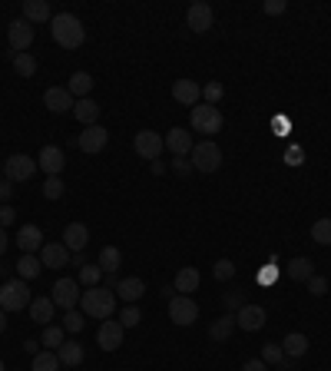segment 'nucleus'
Wrapping results in <instances>:
<instances>
[{"instance_id":"1","label":"nucleus","mask_w":331,"mask_h":371,"mask_svg":"<svg viewBox=\"0 0 331 371\" xmlns=\"http://www.w3.org/2000/svg\"><path fill=\"white\" fill-rule=\"evenodd\" d=\"M50 34L64 50H77V47H83V40H87V30L80 24V17H73V13H57L50 20Z\"/></svg>"},{"instance_id":"2","label":"nucleus","mask_w":331,"mask_h":371,"mask_svg":"<svg viewBox=\"0 0 331 371\" xmlns=\"http://www.w3.org/2000/svg\"><path fill=\"white\" fill-rule=\"evenodd\" d=\"M80 305H83V312H87L89 319H113L116 312V292L113 289H103V285H96V289H87V292L80 295Z\"/></svg>"},{"instance_id":"3","label":"nucleus","mask_w":331,"mask_h":371,"mask_svg":"<svg viewBox=\"0 0 331 371\" xmlns=\"http://www.w3.org/2000/svg\"><path fill=\"white\" fill-rule=\"evenodd\" d=\"M30 285L24 279H13V282H3L0 285V308L3 312H24L30 308Z\"/></svg>"},{"instance_id":"4","label":"nucleus","mask_w":331,"mask_h":371,"mask_svg":"<svg viewBox=\"0 0 331 371\" xmlns=\"http://www.w3.org/2000/svg\"><path fill=\"white\" fill-rule=\"evenodd\" d=\"M222 166V150H219V143L212 140H203L192 146V169H199V173H216Z\"/></svg>"},{"instance_id":"5","label":"nucleus","mask_w":331,"mask_h":371,"mask_svg":"<svg viewBox=\"0 0 331 371\" xmlns=\"http://www.w3.org/2000/svg\"><path fill=\"white\" fill-rule=\"evenodd\" d=\"M222 113H219V106H209V103H199V106H192V129L196 133H205V136H212L222 129Z\"/></svg>"},{"instance_id":"6","label":"nucleus","mask_w":331,"mask_h":371,"mask_svg":"<svg viewBox=\"0 0 331 371\" xmlns=\"http://www.w3.org/2000/svg\"><path fill=\"white\" fill-rule=\"evenodd\" d=\"M169 319L176 321L179 328L196 325V319H199V305L192 302V295H172V298H169Z\"/></svg>"},{"instance_id":"7","label":"nucleus","mask_w":331,"mask_h":371,"mask_svg":"<svg viewBox=\"0 0 331 371\" xmlns=\"http://www.w3.org/2000/svg\"><path fill=\"white\" fill-rule=\"evenodd\" d=\"M37 159L27 153H13L10 159H7V166H3V173H7V180L10 182H27L34 180V173H37Z\"/></svg>"},{"instance_id":"8","label":"nucleus","mask_w":331,"mask_h":371,"mask_svg":"<svg viewBox=\"0 0 331 371\" xmlns=\"http://www.w3.org/2000/svg\"><path fill=\"white\" fill-rule=\"evenodd\" d=\"M50 298H53V305H60L64 312H70V308H77L80 305V282L77 279H57V285L50 289Z\"/></svg>"},{"instance_id":"9","label":"nucleus","mask_w":331,"mask_h":371,"mask_svg":"<svg viewBox=\"0 0 331 371\" xmlns=\"http://www.w3.org/2000/svg\"><path fill=\"white\" fill-rule=\"evenodd\" d=\"M106 143H110V129L100 126V123H93V126H83L77 146L83 150V153L96 156V153H103V150H106Z\"/></svg>"},{"instance_id":"10","label":"nucleus","mask_w":331,"mask_h":371,"mask_svg":"<svg viewBox=\"0 0 331 371\" xmlns=\"http://www.w3.org/2000/svg\"><path fill=\"white\" fill-rule=\"evenodd\" d=\"M133 150L140 153V159H159V153L166 150V140L159 136V133H153V129H142V133H136V140H133Z\"/></svg>"},{"instance_id":"11","label":"nucleus","mask_w":331,"mask_h":371,"mask_svg":"<svg viewBox=\"0 0 331 371\" xmlns=\"http://www.w3.org/2000/svg\"><path fill=\"white\" fill-rule=\"evenodd\" d=\"M186 24H189L192 34H205L209 27L216 24V10H212L209 3H203V0H199V3H192L189 10H186Z\"/></svg>"},{"instance_id":"12","label":"nucleus","mask_w":331,"mask_h":371,"mask_svg":"<svg viewBox=\"0 0 331 371\" xmlns=\"http://www.w3.org/2000/svg\"><path fill=\"white\" fill-rule=\"evenodd\" d=\"M7 43H10V50L24 53L30 43H34V24H27L24 17L20 20H10V27H7Z\"/></svg>"},{"instance_id":"13","label":"nucleus","mask_w":331,"mask_h":371,"mask_svg":"<svg viewBox=\"0 0 331 371\" xmlns=\"http://www.w3.org/2000/svg\"><path fill=\"white\" fill-rule=\"evenodd\" d=\"M265 319H268L265 308H262V305H249V302L235 312V325H239L242 332H258V328H265Z\"/></svg>"},{"instance_id":"14","label":"nucleus","mask_w":331,"mask_h":371,"mask_svg":"<svg viewBox=\"0 0 331 371\" xmlns=\"http://www.w3.org/2000/svg\"><path fill=\"white\" fill-rule=\"evenodd\" d=\"M70 259H73V252H70L64 242H47L40 249L43 269H64V265H70Z\"/></svg>"},{"instance_id":"15","label":"nucleus","mask_w":331,"mask_h":371,"mask_svg":"<svg viewBox=\"0 0 331 371\" xmlns=\"http://www.w3.org/2000/svg\"><path fill=\"white\" fill-rule=\"evenodd\" d=\"M37 166L47 173V176H60L64 173V166H66V156H64V150L60 146H43L37 153Z\"/></svg>"},{"instance_id":"16","label":"nucleus","mask_w":331,"mask_h":371,"mask_svg":"<svg viewBox=\"0 0 331 371\" xmlns=\"http://www.w3.org/2000/svg\"><path fill=\"white\" fill-rule=\"evenodd\" d=\"M113 292H116V298H123L126 305H136L142 295H146V282H142L140 275H129V279H119V282H116Z\"/></svg>"},{"instance_id":"17","label":"nucleus","mask_w":331,"mask_h":371,"mask_svg":"<svg viewBox=\"0 0 331 371\" xmlns=\"http://www.w3.org/2000/svg\"><path fill=\"white\" fill-rule=\"evenodd\" d=\"M172 100L192 110V106L203 103V87H199L196 80H176V83H172Z\"/></svg>"},{"instance_id":"18","label":"nucleus","mask_w":331,"mask_h":371,"mask_svg":"<svg viewBox=\"0 0 331 371\" xmlns=\"http://www.w3.org/2000/svg\"><path fill=\"white\" fill-rule=\"evenodd\" d=\"M43 106L50 113H70L77 106V100H73V93L66 90V87H50V90L43 93Z\"/></svg>"},{"instance_id":"19","label":"nucleus","mask_w":331,"mask_h":371,"mask_svg":"<svg viewBox=\"0 0 331 371\" xmlns=\"http://www.w3.org/2000/svg\"><path fill=\"white\" fill-rule=\"evenodd\" d=\"M123 335H126V328H123L119 321L106 319V321L100 325V332H96V342H100L103 351H116V348L123 345Z\"/></svg>"},{"instance_id":"20","label":"nucleus","mask_w":331,"mask_h":371,"mask_svg":"<svg viewBox=\"0 0 331 371\" xmlns=\"http://www.w3.org/2000/svg\"><path fill=\"white\" fill-rule=\"evenodd\" d=\"M17 245L24 249V256H34L37 249H43V229L40 226H20V232H17Z\"/></svg>"},{"instance_id":"21","label":"nucleus","mask_w":331,"mask_h":371,"mask_svg":"<svg viewBox=\"0 0 331 371\" xmlns=\"http://www.w3.org/2000/svg\"><path fill=\"white\" fill-rule=\"evenodd\" d=\"M89 242V229L83 226V222H70L64 229V245L70 249V252H83Z\"/></svg>"},{"instance_id":"22","label":"nucleus","mask_w":331,"mask_h":371,"mask_svg":"<svg viewBox=\"0 0 331 371\" xmlns=\"http://www.w3.org/2000/svg\"><path fill=\"white\" fill-rule=\"evenodd\" d=\"M24 20L27 24H50L53 10L47 0H24Z\"/></svg>"},{"instance_id":"23","label":"nucleus","mask_w":331,"mask_h":371,"mask_svg":"<svg viewBox=\"0 0 331 371\" xmlns=\"http://www.w3.org/2000/svg\"><path fill=\"white\" fill-rule=\"evenodd\" d=\"M166 146H169V153H176V156L192 153V133L182 126L169 129V133H166Z\"/></svg>"},{"instance_id":"24","label":"nucleus","mask_w":331,"mask_h":371,"mask_svg":"<svg viewBox=\"0 0 331 371\" xmlns=\"http://www.w3.org/2000/svg\"><path fill=\"white\" fill-rule=\"evenodd\" d=\"M281 351H285V358H305L308 355V335L302 332H292V335H285V342H281Z\"/></svg>"},{"instance_id":"25","label":"nucleus","mask_w":331,"mask_h":371,"mask_svg":"<svg viewBox=\"0 0 331 371\" xmlns=\"http://www.w3.org/2000/svg\"><path fill=\"white\" fill-rule=\"evenodd\" d=\"M235 328H239V325H235V315H232V312H226L222 319L212 321V328H209V338H212V342H229Z\"/></svg>"},{"instance_id":"26","label":"nucleus","mask_w":331,"mask_h":371,"mask_svg":"<svg viewBox=\"0 0 331 371\" xmlns=\"http://www.w3.org/2000/svg\"><path fill=\"white\" fill-rule=\"evenodd\" d=\"M73 116H77L83 126H93V123L100 119V103L93 100V96H87V100H77V106H73Z\"/></svg>"},{"instance_id":"27","label":"nucleus","mask_w":331,"mask_h":371,"mask_svg":"<svg viewBox=\"0 0 331 371\" xmlns=\"http://www.w3.org/2000/svg\"><path fill=\"white\" fill-rule=\"evenodd\" d=\"M285 275H288L292 282H308L311 275H315V262H311V259H305V256H298V259H292V262H288Z\"/></svg>"},{"instance_id":"28","label":"nucleus","mask_w":331,"mask_h":371,"mask_svg":"<svg viewBox=\"0 0 331 371\" xmlns=\"http://www.w3.org/2000/svg\"><path fill=\"white\" fill-rule=\"evenodd\" d=\"M199 282H203V275H199V269H192V265H186V269L176 272V292L179 295H189L199 289Z\"/></svg>"},{"instance_id":"29","label":"nucleus","mask_w":331,"mask_h":371,"mask_svg":"<svg viewBox=\"0 0 331 371\" xmlns=\"http://www.w3.org/2000/svg\"><path fill=\"white\" fill-rule=\"evenodd\" d=\"M57 358H60L64 368H77V365H83V345H77V342H64V345L57 348Z\"/></svg>"},{"instance_id":"30","label":"nucleus","mask_w":331,"mask_h":371,"mask_svg":"<svg viewBox=\"0 0 331 371\" xmlns=\"http://www.w3.org/2000/svg\"><path fill=\"white\" fill-rule=\"evenodd\" d=\"M53 308H57V305H53V298H34V302H30V319L47 328L50 319H53Z\"/></svg>"},{"instance_id":"31","label":"nucleus","mask_w":331,"mask_h":371,"mask_svg":"<svg viewBox=\"0 0 331 371\" xmlns=\"http://www.w3.org/2000/svg\"><path fill=\"white\" fill-rule=\"evenodd\" d=\"M119 262H123V252H119L116 245H103V249H100V262H96V265L103 269V275H113V272L119 269Z\"/></svg>"},{"instance_id":"32","label":"nucleus","mask_w":331,"mask_h":371,"mask_svg":"<svg viewBox=\"0 0 331 371\" xmlns=\"http://www.w3.org/2000/svg\"><path fill=\"white\" fill-rule=\"evenodd\" d=\"M66 90L73 93V100H87V96H89V90H93V77L80 70V73H73V77H70V83H66Z\"/></svg>"},{"instance_id":"33","label":"nucleus","mask_w":331,"mask_h":371,"mask_svg":"<svg viewBox=\"0 0 331 371\" xmlns=\"http://www.w3.org/2000/svg\"><path fill=\"white\" fill-rule=\"evenodd\" d=\"M40 272H43V262H40V256H24L20 262H17V275H20L24 282L40 279Z\"/></svg>"},{"instance_id":"34","label":"nucleus","mask_w":331,"mask_h":371,"mask_svg":"<svg viewBox=\"0 0 331 371\" xmlns=\"http://www.w3.org/2000/svg\"><path fill=\"white\" fill-rule=\"evenodd\" d=\"M64 342H66L64 325H47V328H43V335H40V345H47L50 351H57Z\"/></svg>"},{"instance_id":"35","label":"nucleus","mask_w":331,"mask_h":371,"mask_svg":"<svg viewBox=\"0 0 331 371\" xmlns=\"http://www.w3.org/2000/svg\"><path fill=\"white\" fill-rule=\"evenodd\" d=\"M13 70H17V77H34L37 73V57L34 53H13Z\"/></svg>"},{"instance_id":"36","label":"nucleus","mask_w":331,"mask_h":371,"mask_svg":"<svg viewBox=\"0 0 331 371\" xmlns=\"http://www.w3.org/2000/svg\"><path fill=\"white\" fill-rule=\"evenodd\" d=\"M30 371H60V358H57V351H37L34 355V368Z\"/></svg>"},{"instance_id":"37","label":"nucleus","mask_w":331,"mask_h":371,"mask_svg":"<svg viewBox=\"0 0 331 371\" xmlns=\"http://www.w3.org/2000/svg\"><path fill=\"white\" fill-rule=\"evenodd\" d=\"M87 315H80L77 308H70V312H64V332H70V335H77V332H83V325H87Z\"/></svg>"},{"instance_id":"38","label":"nucleus","mask_w":331,"mask_h":371,"mask_svg":"<svg viewBox=\"0 0 331 371\" xmlns=\"http://www.w3.org/2000/svg\"><path fill=\"white\" fill-rule=\"evenodd\" d=\"M311 239L318 245H331V219H318V222L311 226Z\"/></svg>"},{"instance_id":"39","label":"nucleus","mask_w":331,"mask_h":371,"mask_svg":"<svg viewBox=\"0 0 331 371\" xmlns=\"http://www.w3.org/2000/svg\"><path fill=\"white\" fill-rule=\"evenodd\" d=\"M100 279H103L100 265H83V269H80V285H87V289H96Z\"/></svg>"},{"instance_id":"40","label":"nucleus","mask_w":331,"mask_h":371,"mask_svg":"<svg viewBox=\"0 0 331 371\" xmlns=\"http://www.w3.org/2000/svg\"><path fill=\"white\" fill-rule=\"evenodd\" d=\"M222 96H226V87H222L219 80H212V83H205L203 87V103H209V106H216Z\"/></svg>"},{"instance_id":"41","label":"nucleus","mask_w":331,"mask_h":371,"mask_svg":"<svg viewBox=\"0 0 331 371\" xmlns=\"http://www.w3.org/2000/svg\"><path fill=\"white\" fill-rule=\"evenodd\" d=\"M212 275H216L219 282L235 279V262H232V259H219L216 265H212Z\"/></svg>"},{"instance_id":"42","label":"nucleus","mask_w":331,"mask_h":371,"mask_svg":"<svg viewBox=\"0 0 331 371\" xmlns=\"http://www.w3.org/2000/svg\"><path fill=\"white\" fill-rule=\"evenodd\" d=\"M140 321H142V312L136 305H126L119 312V325H123V328H136Z\"/></svg>"},{"instance_id":"43","label":"nucleus","mask_w":331,"mask_h":371,"mask_svg":"<svg viewBox=\"0 0 331 371\" xmlns=\"http://www.w3.org/2000/svg\"><path fill=\"white\" fill-rule=\"evenodd\" d=\"M64 192H66V186L60 176H47V182H43V196H47V199H60Z\"/></svg>"},{"instance_id":"44","label":"nucleus","mask_w":331,"mask_h":371,"mask_svg":"<svg viewBox=\"0 0 331 371\" xmlns=\"http://www.w3.org/2000/svg\"><path fill=\"white\" fill-rule=\"evenodd\" d=\"M262 361H265V365H281V361H285L281 345H272V342H268V345H262Z\"/></svg>"},{"instance_id":"45","label":"nucleus","mask_w":331,"mask_h":371,"mask_svg":"<svg viewBox=\"0 0 331 371\" xmlns=\"http://www.w3.org/2000/svg\"><path fill=\"white\" fill-rule=\"evenodd\" d=\"M17 222V209H13L10 203L0 205V229H7V226H13Z\"/></svg>"},{"instance_id":"46","label":"nucleus","mask_w":331,"mask_h":371,"mask_svg":"<svg viewBox=\"0 0 331 371\" xmlns=\"http://www.w3.org/2000/svg\"><path fill=\"white\" fill-rule=\"evenodd\" d=\"M262 10H265L268 17H279V13L288 10V3H285V0H265V3H262Z\"/></svg>"},{"instance_id":"47","label":"nucleus","mask_w":331,"mask_h":371,"mask_svg":"<svg viewBox=\"0 0 331 371\" xmlns=\"http://www.w3.org/2000/svg\"><path fill=\"white\" fill-rule=\"evenodd\" d=\"M305 285H308V292H311V295H325V292H328V282L321 279V275H311Z\"/></svg>"},{"instance_id":"48","label":"nucleus","mask_w":331,"mask_h":371,"mask_svg":"<svg viewBox=\"0 0 331 371\" xmlns=\"http://www.w3.org/2000/svg\"><path fill=\"white\" fill-rule=\"evenodd\" d=\"M285 163H288V166H302V163H305V150H302V146H292Z\"/></svg>"},{"instance_id":"49","label":"nucleus","mask_w":331,"mask_h":371,"mask_svg":"<svg viewBox=\"0 0 331 371\" xmlns=\"http://www.w3.org/2000/svg\"><path fill=\"white\" fill-rule=\"evenodd\" d=\"M242 305H245V298H242V295H239V292H229V295H226V308H229V312H232V308L239 312V308H242Z\"/></svg>"},{"instance_id":"50","label":"nucleus","mask_w":331,"mask_h":371,"mask_svg":"<svg viewBox=\"0 0 331 371\" xmlns=\"http://www.w3.org/2000/svg\"><path fill=\"white\" fill-rule=\"evenodd\" d=\"M10 196H13L10 180H0V205H3V203H10Z\"/></svg>"},{"instance_id":"51","label":"nucleus","mask_w":331,"mask_h":371,"mask_svg":"<svg viewBox=\"0 0 331 371\" xmlns=\"http://www.w3.org/2000/svg\"><path fill=\"white\" fill-rule=\"evenodd\" d=\"M172 169L186 176V173H189V169H192V159H186V156H176V163H172Z\"/></svg>"},{"instance_id":"52","label":"nucleus","mask_w":331,"mask_h":371,"mask_svg":"<svg viewBox=\"0 0 331 371\" xmlns=\"http://www.w3.org/2000/svg\"><path fill=\"white\" fill-rule=\"evenodd\" d=\"M242 371H268V365L262 358H252V361H245Z\"/></svg>"},{"instance_id":"53","label":"nucleus","mask_w":331,"mask_h":371,"mask_svg":"<svg viewBox=\"0 0 331 371\" xmlns=\"http://www.w3.org/2000/svg\"><path fill=\"white\" fill-rule=\"evenodd\" d=\"M37 345H40V342L30 338V342H24V351H27V355H37Z\"/></svg>"},{"instance_id":"54","label":"nucleus","mask_w":331,"mask_h":371,"mask_svg":"<svg viewBox=\"0 0 331 371\" xmlns=\"http://www.w3.org/2000/svg\"><path fill=\"white\" fill-rule=\"evenodd\" d=\"M7 252V229H0V256Z\"/></svg>"},{"instance_id":"55","label":"nucleus","mask_w":331,"mask_h":371,"mask_svg":"<svg viewBox=\"0 0 331 371\" xmlns=\"http://www.w3.org/2000/svg\"><path fill=\"white\" fill-rule=\"evenodd\" d=\"M7 332V312H3V308H0V335Z\"/></svg>"},{"instance_id":"56","label":"nucleus","mask_w":331,"mask_h":371,"mask_svg":"<svg viewBox=\"0 0 331 371\" xmlns=\"http://www.w3.org/2000/svg\"><path fill=\"white\" fill-rule=\"evenodd\" d=\"M0 371H7V368H3V361H0Z\"/></svg>"},{"instance_id":"57","label":"nucleus","mask_w":331,"mask_h":371,"mask_svg":"<svg viewBox=\"0 0 331 371\" xmlns=\"http://www.w3.org/2000/svg\"><path fill=\"white\" fill-rule=\"evenodd\" d=\"M0 173H3V163H0Z\"/></svg>"}]
</instances>
